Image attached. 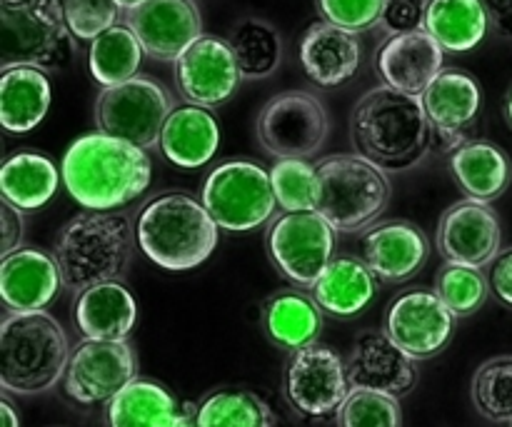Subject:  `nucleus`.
Wrapping results in <instances>:
<instances>
[{"label": "nucleus", "mask_w": 512, "mask_h": 427, "mask_svg": "<svg viewBox=\"0 0 512 427\" xmlns=\"http://www.w3.org/2000/svg\"><path fill=\"white\" fill-rule=\"evenodd\" d=\"M60 175L85 210H120L148 190L153 165L148 150L95 130L65 150Z\"/></svg>", "instance_id": "obj_1"}, {"label": "nucleus", "mask_w": 512, "mask_h": 427, "mask_svg": "<svg viewBox=\"0 0 512 427\" xmlns=\"http://www.w3.org/2000/svg\"><path fill=\"white\" fill-rule=\"evenodd\" d=\"M350 140L355 153L380 170L403 173L428 155L433 125L423 98L383 83L355 103L350 113Z\"/></svg>", "instance_id": "obj_2"}, {"label": "nucleus", "mask_w": 512, "mask_h": 427, "mask_svg": "<svg viewBox=\"0 0 512 427\" xmlns=\"http://www.w3.org/2000/svg\"><path fill=\"white\" fill-rule=\"evenodd\" d=\"M138 233L120 210H83L60 228L53 243L63 288L80 295L103 283H123L133 265Z\"/></svg>", "instance_id": "obj_3"}, {"label": "nucleus", "mask_w": 512, "mask_h": 427, "mask_svg": "<svg viewBox=\"0 0 512 427\" xmlns=\"http://www.w3.org/2000/svg\"><path fill=\"white\" fill-rule=\"evenodd\" d=\"M70 353L68 335L53 315L8 313L0 323V388L20 398L50 393L65 378Z\"/></svg>", "instance_id": "obj_4"}, {"label": "nucleus", "mask_w": 512, "mask_h": 427, "mask_svg": "<svg viewBox=\"0 0 512 427\" xmlns=\"http://www.w3.org/2000/svg\"><path fill=\"white\" fill-rule=\"evenodd\" d=\"M138 245L155 265L185 273L213 255L220 228L203 205L188 193H165L150 200L135 223Z\"/></svg>", "instance_id": "obj_5"}, {"label": "nucleus", "mask_w": 512, "mask_h": 427, "mask_svg": "<svg viewBox=\"0 0 512 427\" xmlns=\"http://www.w3.org/2000/svg\"><path fill=\"white\" fill-rule=\"evenodd\" d=\"M318 213L335 233L353 235L368 230L388 210L390 180L385 170L358 153L328 155L318 165Z\"/></svg>", "instance_id": "obj_6"}, {"label": "nucleus", "mask_w": 512, "mask_h": 427, "mask_svg": "<svg viewBox=\"0 0 512 427\" xmlns=\"http://www.w3.org/2000/svg\"><path fill=\"white\" fill-rule=\"evenodd\" d=\"M0 65L63 70L75 55V35L65 23L63 0H25L0 8Z\"/></svg>", "instance_id": "obj_7"}, {"label": "nucleus", "mask_w": 512, "mask_h": 427, "mask_svg": "<svg viewBox=\"0 0 512 427\" xmlns=\"http://www.w3.org/2000/svg\"><path fill=\"white\" fill-rule=\"evenodd\" d=\"M175 110L173 95L148 75L103 88L95 98V125L100 133L133 143L143 150L160 148V135Z\"/></svg>", "instance_id": "obj_8"}, {"label": "nucleus", "mask_w": 512, "mask_h": 427, "mask_svg": "<svg viewBox=\"0 0 512 427\" xmlns=\"http://www.w3.org/2000/svg\"><path fill=\"white\" fill-rule=\"evenodd\" d=\"M200 200L225 233H250L278 210L268 170L250 160H230L205 178Z\"/></svg>", "instance_id": "obj_9"}, {"label": "nucleus", "mask_w": 512, "mask_h": 427, "mask_svg": "<svg viewBox=\"0 0 512 427\" xmlns=\"http://www.w3.org/2000/svg\"><path fill=\"white\" fill-rule=\"evenodd\" d=\"M258 143L273 158L310 160L330 135V115L318 95L285 90L273 95L258 115Z\"/></svg>", "instance_id": "obj_10"}, {"label": "nucleus", "mask_w": 512, "mask_h": 427, "mask_svg": "<svg viewBox=\"0 0 512 427\" xmlns=\"http://www.w3.org/2000/svg\"><path fill=\"white\" fill-rule=\"evenodd\" d=\"M335 228L318 213H283L273 218L265 248L275 268L298 288L313 290L323 270L335 258Z\"/></svg>", "instance_id": "obj_11"}, {"label": "nucleus", "mask_w": 512, "mask_h": 427, "mask_svg": "<svg viewBox=\"0 0 512 427\" xmlns=\"http://www.w3.org/2000/svg\"><path fill=\"white\" fill-rule=\"evenodd\" d=\"M138 378V360L128 340L83 338L70 353L63 390L78 405H108Z\"/></svg>", "instance_id": "obj_12"}, {"label": "nucleus", "mask_w": 512, "mask_h": 427, "mask_svg": "<svg viewBox=\"0 0 512 427\" xmlns=\"http://www.w3.org/2000/svg\"><path fill=\"white\" fill-rule=\"evenodd\" d=\"M348 368L328 345H310L290 355L283 375L285 400L305 418H330L350 395Z\"/></svg>", "instance_id": "obj_13"}, {"label": "nucleus", "mask_w": 512, "mask_h": 427, "mask_svg": "<svg viewBox=\"0 0 512 427\" xmlns=\"http://www.w3.org/2000/svg\"><path fill=\"white\" fill-rule=\"evenodd\" d=\"M455 315L435 290H408L390 303L385 333L413 360H430L448 348L455 330Z\"/></svg>", "instance_id": "obj_14"}, {"label": "nucleus", "mask_w": 512, "mask_h": 427, "mask_svg": "<svg viewBox=\"0 0 512 427\" xmlns=\"http://www.w3.org/2000/svg\"><path fill=\"white\" fill-rule=\"evenodd\" d=\"M243 73L238 68L228 40L215 35H200L178 60L175 83L190 105L215 108L230 100L238 90Z\"/></svg>", "instance_id": "obj_15"}, {"label": "nucleus", "mask_w": 512, "mask_h": 427, "mask_svg": "<svg viewBox=\"0 0 512 427\" xmlns=\"http://www.w3.org/2000/svg\"><path fill=\"white\" fill-rule=\"evenodd\" d=\"M123 23L138 35L145 55L163 63H175L203 35L195 0H145L125 10Z\"/></svg>", "instance_id": "obj_16"}, {"label": "nucleus", "mask_w": 512, "mask_h": 427, "mask_svg": "<svg viewBox=\"0 0 512 427\" xmlns=\"http://www.w3.org/2000/svg\"><path fill=\"white\" fill-rule=\"evenodd\" d=\"M345 368L353 390L405 398L418 385V360L390 340L385 330H363L345 355Z\"/></svg>", "instance_id": "obj_17"}, {"label": "nucleus", "mask_w": 512, "mask_h": 427, "mask_svg": "<svg viewBox=\"0 0 512 427\" xmlns=\"http://www.w3.org/2000/svg\"><path fill=\"white\" fill-rule=\"evenodd\" d=\"M500 243L503 228L490 205L460 200L440 215L438 250L445 263L483 270L500 255Z\"/></svg>", "instance_id": "obj_18"}, {"label": "nucleus", "mask_w": 512, "mask_h": 427, "mask_svg": "<svg viewBox=\"0 0 512 427\" xmlns=\"http://www.w3.org/2000/svg\"><path fill=\"white\" fill-rule=\"evenodd\" d=\"M363 263L380 283L398 285L415 278L430 258V240L410 220H385L365 233Z\"/></svg>", "instance_id": "obj_19"}, {"label": "nucleus", "mask_w": 512, "mask_h": 427, "mask_svg": "<svg viewBox=\"0 0 512 427\" xmlns=\"http://www.w3.org/2000/svg\"><path fill=\"white\" fill-rule=\"evenodd\" d=\"M445 50L428 30L390 35L375 55V68L385 85L400 93L423 98L435 78L443 73Z\"/></svg>", "instance_id": "obj_20"}, {"label": "nucleus", "mask_w": 512, "mask_h": 427, "mask_svg": "<svg viewBox=\"0 0 512 427\" xmlns=\"http://www.w3.org/2000/svg\"><path fill=\"white\" fill-rule=\"evenodd\" d=\"M60 270L50 253L38 248H18L0 260V298L8 313L45 310L58 295Z\"/></svg>", "instance_id": "obj_21"}, {"label": "nucleus", "mask_w": 512, "mask_h": 427, "mask_svg": "<svg viewBox=\"0 0 512 427\" xmlns=\"http://www.w3.org/2000/svg\"><path fill=\"white\" fill-rule=\"evenodd\" d=\"M433 133L440 135L445 148H458L465 143V133L483 108V93L473 75L463 70H443L423 93Z\"/></svg>", "instance_id": "obj_22"}, {"label": "nucleus", "mask_w": 512, "mask_h": 427, "mask_svg": "<svg viewBox=\"0 0 512 427\" xmlns=\"http://www.w3.org/2000/svg\"><path fill=\"white\" fill-rule=\"evenodd\" d=\"M363 45L358 35L320 20L305 30L300 40V63L305 75L320 88H338L348 83L360 68Z\"/></svg>", "instance_id": "obj_23"}, {"label": "nucleus", "mask_w": 512, "mask_h": 427, "mask_svg": "<svg viewBox=\"0 0 512 427\" xmlns=\"http://www.w3.org/2000/svg\"><path fill=\"white\" fill-rule=\"evenodd\" d=\"M260 325L275 348L293 355L318 343L323 333V308L313 295L303 293V288L278 290L265 300Z\"/></svg>", "instance_id": "obj_24"}, {"label": "nucleus", "mask_w": 512, "mask_h": 427, "mask_svg": "<svg viewBox=\"0 0 512 427\" xmlns=\"http://www.w3.org/2000/svg\"><path fill=\"white\" fill-rule=\"evenodd\" d=\"M75 328L88 340H128L138 323V303L123 283H103L75 298Z\"/></svg>", "instance_id": "obj_25"}, {"label": "nucleus", "mask_w": 512, "mask_h": 427, "mask_svg": "<svg viewBox=\"0 0 512 427\" xmlns=\"http://www.w3.org/2000/svg\"><path fill=\"white\" fill-rule=\"evenodd\" d=\"M220 148V125L210 108L180 105L170 113L160 135V150L173 165L185 170L203 168Z\"/></svg>", "instance_id": "obj_26"}, {"label": "nucleus", "mask_w": 512, "mask_h": 427, "mask_svg": "<svg viewBox=\"0 0 512 427\" xmlns=\"http://www.w3.org/2000/svg\"><path fill=\"white\" fill-rule=\"evenodd\" d=\"M375 290H378V278L363 263V258L335 255L313 285V298L325 315L350 320L373 303Z\"/></svg>", "instance_id": "obj_27"}, {"label": "nucleus", "mask_w": 512, "mask_h": 427, "mask_svg": "<svg viewBox=\"0 0 512 427\" xmlns=\"http://www.w3.org/2000/svg\"><path fill=\"white\" fill-rule=\"evenodd\" d=\"M450 173L468 200L490 205L508 190L512 165L503 148L488 140H465L450 155Z\"/></svg>", "instance_id": "obj_28"}, {"label": "nucleus", "mask_w": 512, "mask_h": 427, "mask_svg": "<svg viewBox=\"0 0 512 427\" xmlns=\"http://www.w3.org/2000/svg\"><path fill=\"white\" fill-rule=\"evenodd\" d=\"M53 100L50 80L38 68H8L0 75V123L8 133L23 135L45 120Z\"/></svg>", "instance_id": "obj_29"}, {"label": "nucleus", "mask_w": 512, "mask_h": 427, "mask_svg": "<svg viewBox=\"0 0 512 427\" xmlns=\"http://www.w3.org/2000/svg\"><path fill=\"white\" fill-rule=\"evenodd\" d=\"M60 180L63 175L53 160L33 150H18L0 168V195L5 203L30 213L43 208L58 193Z\"/></svg>", "instance_id": "obj_30"}, {"label": "nucleus", "mask_w": 512, "mask_h": 427, "mask_svg": "<svg viewBox=\"0 0 512 427\" xmlns=\"http://www.w3.org/2000/svg\"><path fill=\"white\" fill-rule=\"evenodd\" d=\"M490 15L483 0H430L425 30L448 53H468L488 35Z\"/></svg>", "instance_id": "obj_31"}, {"label": "nucleus", "mask_w": 512, "mask_h": 427, "mask_svg": "<svg viewBox=\"0 0 512 427\" xmlns=\"http://www.w3.org/2000/svg\"><path fill=\"white\" fill-rule=\"evenodd\" d=\"M178 415L170 390L148 378H135L105 405L108 427H170Z\"/></svg>", "instance_id": "obj_32"}, {"label": "nucleus", "mask_w": 512, "mask_h": 427, "mask_svg": "<svg viewBox=\"0 0 512 427\" xmlns=\"http://www.w3.org/2000/svg\"><path fill=\"white\" fill-rule=\"evenodd\" d=\"M143 55L145 50L143 45H140L138 35H135L125 23H118L90 43V75H93L95 83L103 85V88L128 83V80H133L135 75H138Z\"/></svg>", "instance_id": "obj_33"}, {"label": "nucleus", "mask_w": 512, "mask_h": 427, "mask_svg": "<svg viewBox=\"0 0 512 427\" xmlns=\"http://www.w3.org/2000/svg\"><path fill=\"white\" fill-rule=\"evenodd\" d=\"M245 80L270 78L283 63V38L278 28L263 18H243L228 38Z\"/></svg>", "instance_id": "obj_34"}, {"label": "nucleus", "mask_w": 512, "mask_h": 427, "mask_svg": "<svg viewBox=\"0 0 512 427\" xmlns=\"http://www.w3.org/2000/svg\"><path fill=\"white\" fill-rule=\"evenodd\" d=\"M198 427H275V413L260 395L243 388L210 393L195 408Z\"/></svg>", "instance_id": "obj_35"}, {"label": "nucleus", "mask_w": 512, "mask_h": 427, "mask_svg": "<svg viewBox=\"0 0 512 427\" xmlns=\"http://www.w3.org/2000/svg\"><path fill=\"white\" fill-rule=\"evenodd\" d=\"M475 410L490 423L512 425V355L490 358L475 370L470 383Z\"/></svg>", "instance_id": "obj_36"}, {"label": "nucleus", "mask_w": 512, "mask_h": 427, "mask_svg": "<svg viewBox=\"0 0 512 427\" xmlns=\"http://www.w3.org/2000/svg\"><path fill=\"white\" fill-rule=\"evenodd\" d=\"M435 293L455 318H468L478 313L488 300L490 280L480 268L445 263L435 278Z\"/></svg>", "instance_id": "obj_37"}, {"label": "nucleus", "mask_w": 512, "mask_h": 427, "mask_svg": "<svg viewBox=\"0 0 512 427\" xmlns=\"http://www.w3.org/2000/svg\"><path fill=\"white\" fill-rule=\"evenodd\" d=\"M273 180L275 200L283 213H305V210H318L320 180L318 168L308 160L285 158L278 160L270 170Z\"/></svg>", "instance_id": "obj_38"}, {"label": "nucleus", "mask_w": 512, "mask_h": 427, "mask_svg": "<svg viewBox=\"0 0 512 427\" xmlns=\"http://www.w3.org/2000/svg\"><path fill=\"white\" fill-rule=\"evenodd\" d=\"M338 427H403L400 400L375 390H350L335 415Z\"/></svg>", "instance_id": "obj_39"}, {"label": "nucleus", "mask_w": 512, "mask_h": 427, "mask_svg": "<svg viewBox=\"0 0 512 427\" xmlns=\"http://www.w3.org/2000/svg\"><path fill=\"white\" fill-rule=\"evenodd\" d=\"M63 13L70 33L93 43L98 35L118 25L123 10L115 0H63Z\"/></svg>", "instance_id": "obj_40"}, {"label": "nucleus", "mask_w": 512, "mask_h": 427, "mask_svg": "<svg viewBox=\"0 0 512 427\" xmlns=\"http://www.w3.org/2000/svg\"><path fill=\"white\" fill-rule=\"evenodd\" d=\"M383 8L385 0H318L323 20L355 35L380 25Z\"/></svg>", "instance_id": "obj_41"}, {"label": "nucleus", "mask_w": 512, "mask_h": 427, "mask_svg": "<svg viewBox=\"0 0 512 427\" xmlns=\"http://www.w3.org/2000/svg\"><path fill=\"white\" fill-rule=\"evenodd\" d=\"M430 0H385L380 28L388 35L413 33V30H425V18H428Z\"/></svg>", "instance_id": "obj_42"}, {"label": "nucleus", "mask_w": 512, "mask_h": 427, "mask_svg": "<svg viewBox=\"0 0 512 427\" xmlns=\"http://www.w3.org/2000/svg\"><path fill=\"white\" fill-rule=\"evenodd\" d=\"M0 228H3V238H0V253H3V258L15 253L18 248H23V210L3 200V205H0Z\"/></svg>", "instance_id": "obj_43"}, {"label": "nucleus", "mask_w": 512, "mask_h": 427, "mask_svg": "<svg viewBox=\"0 0 512 427\" xmlns=\"http://www.w3.org/2000/svg\"><path fill=\"white\" fill-rule=\"evenodd\" d=\"M490 290L512 308V248L503 250L490 265Z\"/></svg>", "instance_id": "obj_44"}, {"label": "nucleus", "mask_w": 512, "mask_h": 427, "mask_svg": "<svg viewBox=\"0 0 512 427\" xmlns=\"http://www.w3.org/2000/svg\"><path fill=\"white\" fill-rule=\"evenodd\" d=\"M488 8L490 23L503 33L505 38H512V0H483Z\"/></svg>", "instance_id": "obj_45"}, {"label": "nucleus", "mask_w": 512, "mask_h": 427, "mask_svg": "<svg viewBox=\"0 0 512 427\" xmlns=\"http://www.w3.org/2000/svg\"><path fill=\"white\" fill-rule=\"evenodd\" d=\"M0 425H3V427H20V418H18V413H15L13 403H10L8 393L0 398Z\"/></svg>", "instance_id": "obj_46"}, {"label": "nucleus", "mask_w": 512, "mask_h": 427, "mask_svg": "<svg viewBox=\"0 0 512 427\" xmlns=\"http://www.w3.org/2000/svg\"><path fill=\"white\" fill-rule=\"evenodd\" d=\"M170 427H198L195 425V408H193V413H180L178 420H175Z\"/></svg>", "instance_id": "obj_47"}, {"label": "nucleus", "mask_w": 512, "mask_h": 427, "mask_svg": "<svg viewBox=\"0 0 512 427\" xmlns=\"http://www.w3.org/2000/svg\"><path fill=\"white\" fill-rule=\"evenodd\" d=\"M115 3H118V5H120V10H123V13H125V10L138 8V5H140V3H145V0H115Z\"/></svg>", "instance_id": "obj_48"}, {"label": "nucleus", "mask_w": 512, "mask_h": 427, "mask_svg": "<svg viewBox=\"0 0 512 427\" xmlns=\"http://www.w3.org/2000/svg\"><path fill=\"white\" fill-rule=\"evenodd\" d=\"M505 113H508V120H510V125H512V90H510V95H508V103H505Z\"/></svg>", "instance_id": "obj_49"}, {"label": "nucleus", "mask_w": 512, "mask_h": 427, "mask_svg": "<svg viewBox=\"0 0 512 427\" xmlns=\"http://www.w3.org/2000/svg\"><path fill=\"white\" fill-rule=\"evenodd\" d=\"M3 3H25V0H3Z\"/></svg>", "instance_id": "obj_50"}]
</instances>
